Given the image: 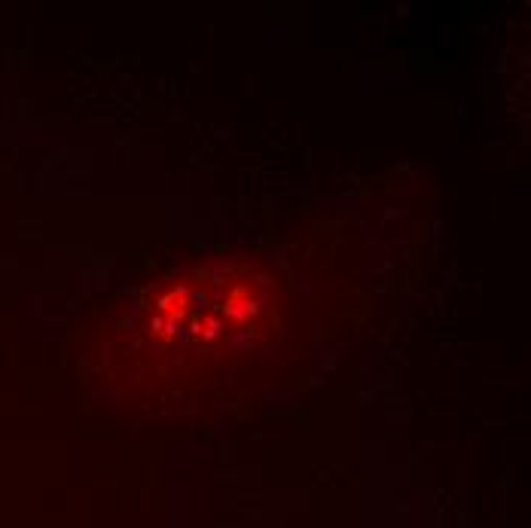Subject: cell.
Segmentation results:
<instances>
[{
    "label": "cell",
    "mask_w": 531,
    "mask_h": 528,
    "mask_svg": "<svg viewBox=\"0 0 531 528\" xmlns=\"http://www.w3.org/2000/svg\"><path fill=\"white\" fill-rule=\"evenodd\" d=\"M110 382L138 400H205L254 379L284 348V284L248 260L174 269L129 297L107 327Z\"/></svg>",
    "instance_id": "6da1fadb"
}]
</instances>
